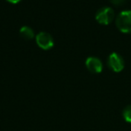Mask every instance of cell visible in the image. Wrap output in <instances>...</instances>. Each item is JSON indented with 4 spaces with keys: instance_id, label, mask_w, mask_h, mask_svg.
Masks as SVG:
<instances>
[{
    "instance_id": "1",
    "label": "cell",
    "mask_w": 131,
    "mask_h": 131,
    "mask_svg": "<svg viewBox=\"0 0 131 131\" xmlns=\"http://www.w3.org/2000/svg\"><path fill=\"white\" fill-rule=\"evenodd\" d=\"M116 27L123 33H131V11L125 10L120 12L115 19Z\"/></svg>"
},
{
    "instance_id": "2",
    "label": "cell",
    "mask_w": 131,
    "mask_h": 131,
    "mask_svg": "<svg viewBox=\"0 0 131 131\" xmlns=\"http://www.w3.org/2000/svg\"><path fill=\"white\" fill-rule=\"evenodd\" d=\"M115 13L111 7L103 6L100 8L95 14V19L100 24L108 25L114 20Z\"/></svg>"
},
{
    "instance_id": "3",
    "label": "cell",
    "mask_w": 131,
    "mask_h": 131,
    "mask_svg": "<svg viewBox=\"0 0 131 131\" xmlns=\"http://www.w3.org/2000/svg\"><path fill=\"white\" fill-rule=\"evenodd\" d=\"M35 40L40 48L43 50H49L51 49L54 46V39L53 37L49 33L45 31H40L35 37Z\"/></svg>"
},
{
    "instance_id": "4",
    "label": "cell",
    "mask_w": 131,
    "mask_h": 131,
    "mask_svg": "<svg viewBox=\"0 0 131 131\" xmlns=\"http://www.w3.org/2000/svg\"><path fill=\"white\" fill-rule=\"evenodd\" d=\"M108 65L114 72H120L125 67L124 59L118 53H111L108 57Z\"/></svg>"
},
{
    "instance_id": "5",
    "label": "cell",
    "mask_w": 131,
    "mask_h": 131,
    "mask_svg": "<svg viewBox=\"0 0 131 131\" xmlns=\"http://www.w3.org/2000/svg\"><path fill=\"white\" fill-rule=\"evenodd\" d=\"M85 66L92 73H101L102 71V62L98 57L90 56L85 60Z\"/></svg>"
},
{
    "instance_id": "6",
    "label": "cell",
    "mask_w": 131,
    "mask_h": 131,
    "mask_svg": "<svg viewBox=\"0 0 131 131\" xmlns=\"http://www.w3.org/2000/svg\"><path fill=\"white\" fill-rule=\"evenodd\" d=\"M19 32L21 37L24 39H32L35 36L33 29L29 26H23L20 29Z\"/></svg>"
},
{
    "instance_id": "7",
    "label": "cell",
    "mask_w": 131,
    "mask_h": 131,
    "mask_svg": "<svg viewBox=\"0 0 131 131\" xmlns=\"http://www.w3.org/2000/svg\"><path fill=\"white\" fill-rule=\"evenodd\" d=\"M122 116L127 122L131 123V104L125 107L122 112Z\"/></svg>"
},
{
    "instance_id": "8",
    "label": "cell",
    "mask_w": 131,
    "mask_h": 131,
    "mask_svg": "<svg viewBox=\"0 0 131 131\" xmlns=\"http://www.w3.org/2000/svg\"><path fill=\"white\" fill-rule=\"evenodd\" d=\"M126 2V0H110V3L116 6H120Z\"/></svg>"
},
{
    "instance_id": "9",
    "label": "cell",
    "mask_w": 131,
    "mask_h": 131,
    "mask_svg": "<svg viewBox=\"0 0 131 131\" xmlns=\"http://www.w3.org/2000/svg\"><path fill=\"white\" fill-rule=\"evenodd\" d=\"M6 1L11 4H17V3H19L21 0H6Z\"/></svg>"
}]
</instances>
